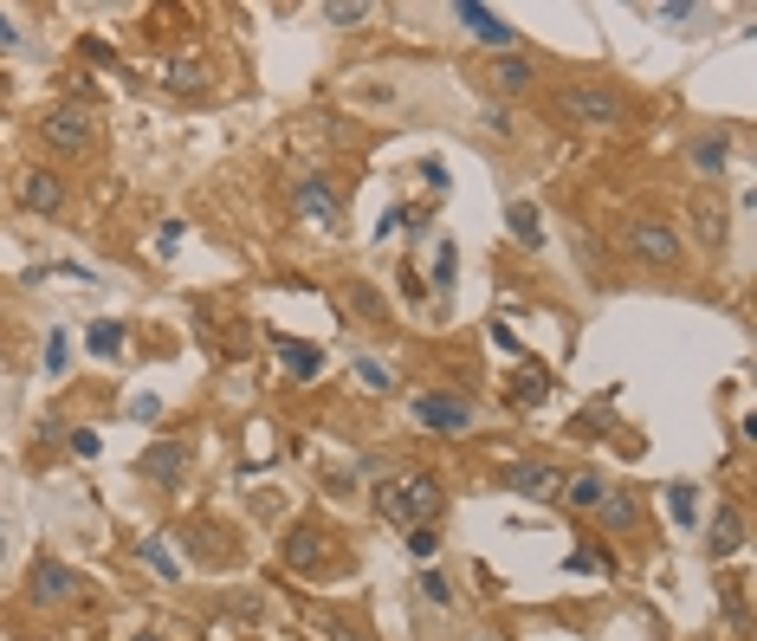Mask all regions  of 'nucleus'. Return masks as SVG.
<instances>
[{"label":"nucleus","mask_w":757,"mask_h":641,"mask_svg":"<svg viewBox=\"0 0 757 641\" xmlns=\"http://www.w3.org/2000/svg\"><path fill=\"white\" fill-rule=\"evenodd\" d=\"M453 272H460V253H453V247H440V253H434V285H440V292L453 285Z\"/></svg>","instance_id":"obj_28"},{"label":"nucleus","mask_w":757,"mask_h":641,"mask_svg":"<svg viewBox=\"0 0 757 641\" xmlns=\"http://www.w3.org/2000/svg\"><path fill=\"white\" fill-rule=\"evenodd\" d=\"M91 350H98V357H117V350H123V324H91Z\"/></svg>","instance_id":"obj_24"},{"label":"nucleus","mask_w":757,"mask_h":641,"mask_svg":"<svg viewBox=\"0 0 757 641\" xmlns=\"http://www.w3.org/2000/svg\"><path fill=\"white\" fill-rule=\"evenodd\" d=\"M130 415H136V421H156V415H162V402H156V395H136Z\"/></svg>","instance_id":"obj_35"},{"label":"nucleus","mask_w":757,"mask_h":641,"mask_svg":"<svg viewBox=\"0 0 757 641\" xmlns=\"http://www.w3.org/2000/svg\"><path fill=\"white\" fill-rule=\"evenodd\" d=\"M0 46H13V26H7V13H0Z\"/></svg>","instance_id":"obj_37"},{"label":"nucleus","mask_w":757,"mask_h":641,"mask_svg":"<svg viewBox=\"0 0 757 641\" xmlns=\"http://www.w3.org/2000/svg\"><path fill=\"white\" fill-rule=\"evenodd\" d=\"M505 227H512L518 247H538V240H544V221H538V208H531V201H512V208H505Z\"/></svg>","instance_id":"obj_16"},{"label":"nucleus","mask_w":757,"mask_h":641,"mask_svg":"<svg viewBox=\"0 0 757 641\" xmlns=\"http://www.w3.org/2000/svg\"><path fill=\"white\" fill-rule=\"evenodd\" d=\"M20 201H26L33 214H59V208H65V182H59L52 169H33V175L20 182Z\"/></svg>","instance_id":"obj_12"},{"label":"nucleus","mask_w":757,"mask_h":641,"mask_svg":"<svg viewBox=\"0 0 757 641\" xmlns=\"http://www.w3.org/2000/svg\"><path fill=\"white\" fill-rule=\"evenodd\" d=\"M706 538H712V557H732L738 544H745V518H738V506H719V512H712V531H706Z\"/></svg>","instance_id":"obj_15"},{"label":"nucleus","mask_w":757,"mask_h":641,"mask_svg":"<svg viewBox=\"0 0 757 641\" xmlns=\"http://www.w3.org/2000/svg\"><path fill=\"white\" fill-rule=\"evenodd\" d=\"M699 240H706V247H725V214L712 208V201H699Z\"/></svg>","instance_id":"obj_23"},{"label":"nucleus","mask_w":757,"mask_h":641,"mask_svg":"<svg viewBox=\"0 0 757 641\" xmlns=\"http://www.w3.org/2000/svg\"><path fill=\"white\" fill-rule=\"evenodd\" d=\"M98 428H72V454H85V460H98Z\"/></svg>","instance_id":"obj_31"},{"label":"nucleus","mask_w":757,"mask_h":641,"mask_svg":"<svg viewBox=\"0 0 757 641\" xmlns=\"http://www.w3.org/2000/svg\"><path fill=\"white\" fill-rule=\"evenodd\" d=\"M421 596H428V603H440V609H447V603H453V590H447V577H434V570H428V577H421Z\"/></svg>","instance_id":"obj_32"},{"label":"nucleus","mask_w":757,"mask_h":641,"mask_svg":"<svg viewBox=\"0 0 757 641\" xmlns=\"http://www.w3.org/2000/svg\"><path fill=\"white\" fill-rule=\"evenodd\" d=\"M26 596L46 609H65L85 596V577H78L72 564H59V557H33V570H26Z\"/></svg>","instance_id":"obj_5"},{"label":"nucleus","mask_w":757,"mask_h":641,"mask_svg":"<svg viewBox=\"0 0 757 641\" xmlns=\"http://www.w3.org/2000/svg\"><path fill=\"white\" fill-rule=\"evenodd\" d=\"M453 20H466V26H473V39H486L492 52H512L518 46V26L505 20V13L479 7V0H453Z\"/></svg>","instance_id":"obj_8"},{"label":"nucleus","mask_w":757,"mask_h":641,"mask_svg":"<svg viewBox=\"0 0 757 641\" xmlns=\"http://www.w3.org/2000/svg\"><path fill=\"white\" fill-rule=\"evenodd\" d=\"M65 363H72V344H65V337H52V344H46V370H52V376H59V370H65Z\"/></svg>","instance_id":"obj_33"},{"label":"nucleus","mask_w":757,"mask_h":641,"mask_svg":"<svg viewBox=\"0 0 757 641\" xmlns=\"http://www.w3.org/2000/svg\"><path fill=\"white\" fill-rule=\"evenodd\" d=\"M544 389H550V376L531 363V370H518V389L512 395H518V402H544Z\"/></svg>","instance_id":"obj_25"},{"label":"nucleus","mask_w":757,"mask_h":641,"mask_svg":"<svg viewBox=\"0 0 757 641\" xmlns=\"http://www.w3.org/2000/svg\"><path fill=\"white\" fill-rule=\"evenodd\" d=\"M356 376H363V383H369V389H389V370H382V363H369V357H363V363H356Z\"/></svg>","instance_id":"obj_34"},{"label":"nucleus","mask_w":757,"mask_h":641,"mask_svg":"<svg viewBox=\"0 0 757 641\" xmlns=\"http://www.w3.org/2000/svg\"><path fill=\"white\" fill-rule=\"evenodd\" d=\"M596 518L609 531H635L641 525V499L628 493V486H609V493H602V506H596Z\"/></svg>","instance_id":"obj_13"},{"label":"nucleus","mask_w":757,"mask_h":641,"mask_svg":"<svg viewBox=\"0 0 757 641\" xmlns=\"http://www.w3.org/2000/svg\"><path fill=\"white\" fill-rule=\"evenodd\" d=\"M169 85H175V91H195V85H201V65L175 59V65H169Z\"/></svg>","instance_id":"obj_30"},{"label":"nucleus","mask_w":757,"mask_h":641,"mask_svg":"<svg viewBox=\"0 0 757 641\" xmlns=\"http://www.w3.org/2000/svg\"><path fill=\"white\" fill-rule=\"evenodd\" d=\"M39 143L59 149V156H91V143H98V111H91V104H52V111L39 117Z\"/></svg>","instance_id":"obj_2"},{"label":"nucleus","mask_w":757,"mask_h":641,"mask_svg":"<svg viewBox=\"0 0 757 641\" xmlns=\"http://www.w3.org/2000/svg\"><path fill=\"white\" fill-rule=\"evenodd\" d=\"M602 493H609V486H602L596 473H576V480H570V493H563V499H570L576 512H596V506H602Z\"/></svg>","instance_id":"obj_20"},{"label":"nucleus","mask_w":757,"mask_h":641,"mask_svg":"<svg viewBox=\"0 0 757 641\" xmlns=\"http://www.w3.org/2000/svg\"><path fill=\"white\" fill-rule=\"evenodd\" d=\"M285 564L305 570V577H324V570H330V538L318 525H292V531H285Z\"/></svg>","instance_id":"obj_9"},{"label":"nucleus","mask_w":757,"mask_h":641,"mask_svg":"<svg viewBox=\"0 0 757 641\" xmlns=\"http://www.w3.org/2000/svg\"><path fill=\"white\" fill-rule=\"evenodd\" d=\"M136 641H156V635H136Z\"/></svg>","instance_id":"obj_38"},{"label":"nucleus","mask_w":757,"mask_h":641,"mask_svg":"<svg viewBox=\"0 0 757 641\" xmlns=\"http://www.w3.org/2000/svg\"><path fill=\"white\" fill-rule=\"evenodd\" d=\"M136 473L156 480L162 493H182L188 473H195V447H188V441H149L143 454H136Z\"/></svg>","instance_id":"obj_4"},{"label":"nucleus","mask_w":757,"mask_h":641,"mask_svg":"<svg viewBox=\"0 0 757 641\" xmlns=\"http://www.w3.org/2000/svg\"><path fill=\"white\" fill-rule=\"evenodd\" d=\"M408 551H415V557H434L440 551V531L434 525H415V531H408Z\"/></svg>","instance_id":"obj_29"},{"label":"nucleus","mask_w":757,"mask_h":641,"mask_svg":"<svg viewBox=\"0 0 757 641\" xmlns=\"http://www.w3.org/2000/svg\"><path fill=\"white\" fill-rule=\"evenodd\" d=\"M486 78L505 91V98H518V91H531V78H538V72H531V59H518V52H499V59L486 65Z\"/></svg>","instance_id":"obj_14"},{"label":"nucleus","mask_w":757,"mask_h":641,"mask_svg":"<svg viewBox=\"0 0 757 641\" xmlns=\"http://www.w3.org/2000/svg\"><path fill=\"white\" fill-rule=\"evenodd\" d=\"M667 506H673V518H680V525H693V512H699V499H693V486H667Z\"/></svg>","instance_id":"obj_27"},{"label":"nucleus","mask_w":757,"mask_h":641,"mask_svg":"<svg viewBox=\"0 0 757 641\" xmlns=\"http://www.w3.org/2000/svg\"><path fill=\"white\" fill-rule=\"evenodd\" d=\"M143 551H149V564H156V570H162V577H175V557H169V551H162V544H143Z\"/></svg>","instance_id":"obj_36"},{"label":"nucleus","mask_w":757,"mask_h":641,"mask_svg":"<svg viewBox=\"0 0 757 641\" xmlns=\"http://www.w3.org/2000/svg\"><path fill=\"white\" fill-rule=\"evenodd\" d=\"M376 512L389 525L415 531V525H434L440 518V480L434 473H408V480H382L376 486Z\"/></svg>","instance_id":"obj_1"},{"label":"nucleus","mask_w":757,"mask_h":641,"mask_svg":"<svg viewBox=\"0 0 757 641\" xmlns=\"http://www.w3.org/2000/svg\"><path fill=\"white\" fill-rule=\"evenodd\" d=\"M505 493H525V499H557L563 493V473L550 460H512L505 467Z\"/></svg>","instance_id":"obj_10"},{"label":"nucleus","mask_w":757,"mask_h":641,"mask_svg":"<svg viewBox=\"0 0 757 641\" xmlns=\"http://www.w3.org/2000/svg\"><path fill=\"white\" fill-rule=\"evenodd\" d=\"M725 156H732V143H725V136H699V143H693V169H706V175H719Z\"/></svg>","instance_id":"obj_19"},{"label":"nucleus","mask_w":757,"mask_h":641,"mask_svg":"<svg viewBox=\"0 0 757 641\" xmlns=\"http://www.w3.org/2000/svg\"><path fill=\"white\" fill-rule=\"evenodd\" d=\"M350 305H356V311H363V318H369V324H382V318H389V298H382V292H376V285H350Z\"/></svg>","instance_id":"obj_21"},{"label":"nucleus","mask_w":757,"mask_h":641,"mask_svg":"<svg viewBox=\"0 0 757 641\" xmlns=\"http://www.w3.org/2000/svg\"><path fill=\"white\" fill-rule=\"evenodd\" d=\"M628 253H635L641 266H680V234H673L667 221H635L628 227Z\"/></svg>","instance_id":"obj_7"},{"label":"nucleus","mask_w":757,"mask_h":641,"mask_svg":"<svg viewBox=\"0 0 757 641\" xmlns=\"http://www.w3.org/2000/svg\"><path fill=\"white\" fill-rule=\"evenodd\" d=\"M324 20H330V26H363V20H369V7H363V0H350V7H343V0H330Z\"/></svg>","instance_id":"obj_26"},{"label":"nucleus","mask_w":757,"mask_h":641,"mask_svg":"<svg viewBox=\"0 0 757 641\" xmlns=\"http://www.w3.org/2000/svg\"><path fill=\"white\" fill-rule=\"evenodd\" d=\"M557 111L570 117L576 130H622L628 104L615 98L609 85H563V91H557Z\"/></svg>","instance_id":"obj_3"},{"label":"nucleus","mask_w":757,"mask_h":641,"mask_svg":"<svg viewBox=\"0 0 757 641\" xmlns=\"http://www.w3.org/2000/svg\"><path fill=\"white\" fill-rule=\"evenodd\" d=\"M292 208H298V221H318V227L343 221V195H337L330 175H305V182H292Z\"/></svg>","instance_id":"obj_6"},{"label":"nucleus","mask_w":757,"mask_h":641,"mask_svg":"<svg viewBox=\"0 0 757 641\" xmlns=\"http://www.w3.org/2000/svg\"><path fill=\"white\" fill-rule=\"evenodd\" d=\"M570 570H589V577H615V557L589 544V551H570Z\"/></svg>","instance_id":"obj_22"},{"label":"nucleus","mask_w":757,"mask_h":641,"mask_svg":"<svg viewBox=\"0 0 757 641\" xmlns=\"http://www.w3.org/2000/svg\"><path fill=\"white\" fill-rule=\"evenodd\" d=\"M660 26H673V33H699V26L712 20V7H654Z\"/></svg>","instance_id":"obj_18"},{"label":"nucleus","mask_w":757,"mask_h":641,"mask_svg":"<svg viewBox=\"0 0 757 641\" xmlns=\"http://www.w3.org/2000/svg\"><path fill=\"white\" fill-rule=\"evenodd\" d=\"M0 551H7V538H0Z\"/></svg>","instance_id":"obj_39"},{"label":"nucleus","mask_w":757,"mask_h":641,"mask_svg":"<svg viewBox=\"0 0 757 641\" xmlns=\"http://www.w3.org/2000/svg\"><path fill=\"white\" fill-rule=\"evenodd\" d=\"M415 415L428 421L434 434H466V428H473V408H466V402H447V395H415Z\"/></svg>","instance_id":"obj_11"},{"label":"nucleus","mask_w":757,"mask_h":641,"mask_svg":"<svg viewBox=\"0 0 757 641\" xmlns=\"http://www.w3.org/2000/svg\"><path fill=\"white\" fill-rule=\"evenodd\" d=\"M272 344H279V357H285V370H292V376H318L324 370V357L311 344H292V337H272Z\"/></svg>","instance_id":"obj_17"}]
</instances>
